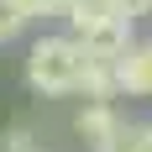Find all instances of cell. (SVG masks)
<instances>
[{"mask_svg": "<svg viewBox=\"0 0 152 152\" xmlns=\"http://www.w3.org/2000/svg\"><path fill=\"white\" fill-rule=\"evenodd\" d=\"M84 47L74 37H37L26 53V79L42 94H74L79 79H84Z\"/></svg>", "mask_w": 152, "mask_h": 152, "instance_id": "cell-1", "label": "cell"}, {"mask_svg": "<svg viewBox=\"0 0 152 152\" xmlns=\"http://www.w3.org/2000/svg\"><path fill=\"white\" fill-rule=\"evenodd\" d=\"M68 21H74V42L84 47V58L121 63L126 53H131V16H121L115 5H110V11H84V5H74Z\"/></svg>", "mask_w": 152, "mask_h": 152, "instance_id": "cell-2", "label": "cell"}, {"mask_svg": "<svg viewBox=\"0 0 152 152\" xmlns=\"http://www.w3.org/2000/svg\"><path fill=\"white\" fill-rule=\"evenodd\" d=\"M121 126H126V121L115 115V105H84V110H79V121H74V131L89 142L94 152H110L115 137H121Z\"/></svg>", "mask_w": 152, "mask_h": 152, "instance_id": "cell-3", "label": "cell"}, {"mask_svg": "<svg viewBox=\"0 0 152 152\" xmlns=\"http://www.w3.org/2000/svg\"><path fill=\"white\" fill-rule=\"evenodd\" d=\"M115 74H121L126 94H152V42H131V53L115 63Z\"/></svg>", "mask_w": 152, "mask_h": 152, "instance_id": "cell-4", "label": "cell"}, {"mask_svg": "<svg viewBox=\"0 0 152 152\" xmlns=\"http://www.w3.org/2000/svg\"><path fill=\"white\" fill-rule=\"evenodd\" d=\"M79 89L89 105H110L115 94H121V74H115V63H84V79H79Z\"/></svg>", "mask_w": 152, "mask_h": 152, "instance_id": "cell-5", "label": "cell"}, {"mask_svg": "<svg viewBox=\"0 0 152 152\" xmlns=\"http://www.w3.org/2000/svg\"><path fill=\"white\" fill-rule=\"evenodd\" d=\"M110 152H152V121H126Z\"/></svg>", "mask_w": 152, "mask_h": 152, "instance_id": "cell-6", "label": "cell"}, {"mask_svg": "<svg viewBox=\"0 0 152 152\" xmlns=\"http://www.w3.org/2000/svg\"><path fill=\"white\" fill-rule=\"evenodd\" d=\"M21 26H26V11H21L16 0H0V42H5V37H16Z\"/></svg>", "mask_w": 152, "mask_h": 152, "instance_id": "cell-7", "label": "cell"}, {"mask_svg": "<svg viewBox=\"0 0 152 152\" xmlns=\"http://www.w3.org/2000/svg\"><path fill=\"white\" fill-rule=\"evenodd\" d=\"M16 5H21L26 21H31V16H58V11H68L74 0H16Z\"/></svg>", "mask_w": 152, "mask_h": 152, "instance_id": "cell-8", "label": "cell"}, {"mask_svg": "<svg viewBox=\"0 0 152 152\" xmlns=\"http://www.w3.org/2000/svg\"><path fill=\"white\" fill-rule=\"evenodd\" d=\"M110 5H115V11H121V16H131V21L152 11V0H110Z\"/></svg>", "mask_w": 152, "mask_h": 152, "instance_id": "cell-9", "label": "cell"}, {"mask_svg": "<svg viewBox=\"0 0 152 152\" xmlns=\"http://www.w3.org/2000/svg\"><path fill=\"white\" fill-rule=\"evenodd\" d=\"M74 5H84V11H110V0H74ZM68 5V11H74Z\"/></svg>", "mask_w": 152, "mask_h": 152, "instance_id": "cell-10", "label": "cell"}]
</instances>
